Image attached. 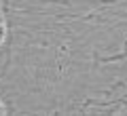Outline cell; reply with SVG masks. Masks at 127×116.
<instances>
[{
  "instance_id": "obj_1",
  "label": "cell",
  "mask_w": 127,
  "mask_h": 116,
  "mask_svg": "<svg viewBox=\"0 0 127 116\" xmlns=\"http://www.w3.org/2000/svg\"><path fill=\"white\" fill-rule=\"evenodd\" d=\"M9 53H11L9 19H6V11H4V0H0V78L9 66Z\"/></svg>"
},
{
  "instance_id": "obj_2",
  "label": "cell",
  "mask_w": 127,
  "mask_h": 116,
  "mask_svg": "<svg viewBox=\"0 0 127 116\" xmlns=\"http://www.w3.org/2000/svg\"><path fill=\"white\" fill-rule=\"evenodd\" d=\"M123 59H127V46L121 51V53H117V55H108V57H97V61H100V63H112V61H123Z\"/></svg>"
},
{
  "instance_id": "obj_3",
  "label": "cell",
  "mask_w": 127,
  "mask_h": 116,
  "mask_svg": "<svg viewBox=\"0 0 127 116\" xmlns=\"http://www.w3.org/2000/svg\"><path fill=\"white\" fill-rule=\"evenodd\" d=\"M0 114H9V106H6L2 99H0Z\"/></svg>"
}]
</instances>
